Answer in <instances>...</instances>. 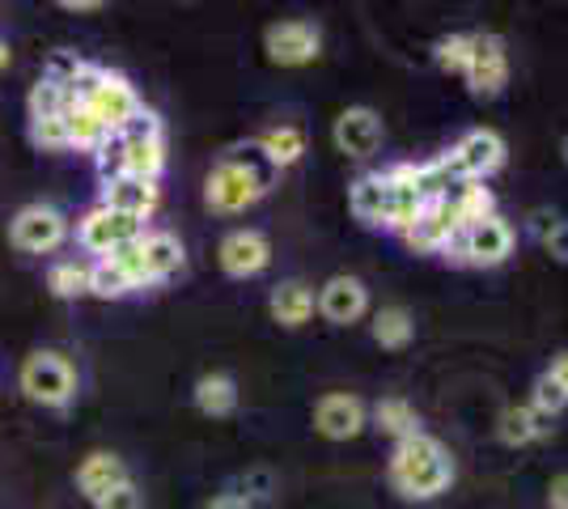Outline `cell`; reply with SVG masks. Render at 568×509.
Here are the masks:
<instances>
[{"label": "cell", "instance_id": "1", "mask_svg": "<svg viewBox=\"0 0 568 509\" xmlns=\"http://www.w3.org/2000/svg\"><path fill=\"white\" fill-rule=\"evenodd\" d=\"M386 480L390 488L407 497V501H433L442 497L454 480V459L450 450L428 434L403 437L390 450V462H386Z\"/></svg>", "mask_w": 568, "mask_h": 509}, {"label": "cell", "instance_id": "2", "mask_svg": "<svg viewBox=\"0 0 568 509\" xmlns=\"http://www.w3.org/2000/svg\"><path fill=\"white\" fill-rule=\"evenodd\" d=\"M272 174H276V166L263 157L260 145H255V157H237V153H230V157L216 162L213 174H209L204 200H209L213 213H242V208H251L255 200H263L267 183H272Z\"/></svg>", "mask_w": 568, "mask_h": 509}, {"label": "cell", "instance_id": "3", "mask_svg": "<svg viewBox=\"0 0 568 509\" xmlns=\"http://www.w3.org/2000/svg\"><path fill=\"white\" fill-rule=\"evenodd\" d=\"M111 259L132 276L136 289H144V285H158L183 267V243L166 230H158V234H141L136 243L119 246Z\"/></svg>", "mask_w": 568, "mask_h": 509}, {"label": "cell", "instance_id": "4", "mask_svg": "<svg viewBox=\"0 0 568 509\" xmlns=\"http://www.w3.org/2000/svg\"><path fill=\"white\" fill-rule=\"evenodd\" d=\"M18 383H22L26 399H34L43 408H64L77 395V374L60 353H30L22 362Z\"/></svg>", "mask_w": 568, "mask_h": 509}, {"label": "cell", "instance_id": "5", "mask_svg": "<svg viewBox=\"0 0 568 509\" xmlns=\"http://www.w3.org/2000/svg\"><path fill=\"white\" fill-rule=\"evenodd\" d=\"M442 162H446L454 183H484L488 174H497L505 166V141L493 128H471Z\"/></svg>", "mask_w": 568, "mask_h": 509}, {"label": "cell", "instance_id": "6", "mask_svg": "<svg viewBox=\"0 0 568 509\" xmlns=\"http://www.w3.org/2000/svg\"><path fill=\"white\" fill-rule=\"evenodd\" d=\"M263 48H267V55H272V64L302 69V64H314V60H318V51H323V34H318V26L314 22L288 18V22L267 26Z\"/></svg>", "mask_w": 568, "mask_h": 509}, {"label": "cell", "instance_id": "7", "mask_svg": "<svg viewBox=\"0 0 568 509\" xmlns=\"http://www.w3.org/2000/svg\"><path fill=\"white\" fill-rule=\"evenodd\" d=\"M458 234H463V225L454 217V204L446 195V200H428L420 208V217L403 230V243L412 246L416 255H437V251H450L458 243Z\"/></svg>", "mask_w": 568, "mask_h": 509}, {"label": "cell", "instance_id": "8", "mask_svg": "<svg viewBox=\"0 0 568 509\" xmlns=\"http://www.w3.org/2000/svg\"><path fill=\"white\" fill-rule=\"evenodd\" d=\"M458 259L471 267H497L505 264L509 255H514V230H509V221L505 217H484L475 221V225H467L463 234H458Z\"/></svg>", "mask_w": 568, "mask_h": 509}, {"label": "cell", "instance_id": "9", "mask_svg": "<svg viewBox=\"0 0 568 509\" xmlns=\"http://www.w3.org/2000/svg\"><path fill=\"white\" fill-rule=\"evenodd\" d=\"M64 234H69V221L60 217L55 208H48V204H26L22 213L13 217V225H9V243L26 251V255H48V251L64 243Z\"/></svg>", "mask_w": 568, "mask_h": 509}, {"label": "cell", "instance_id": "10", "mask_svg": "<svg viewBox=\"0 0 568 509\" xmlns=\"http://www.w3.org/2000/svg\"><path fill=\"white\" fill-rule=\"evenodd\" d=\"M463 81H467L471 98H497L505 90V81H509V51H505L497 34H475Z\"/></svg>", "mask_w": 568, "mask_h": 509}, {"label": "cell", "instance_id": "11", "mask_svg": "<svg viewBox=\"0 0 568 509\" xmlns=\"http://www.w3.org/2000/svg\"><path fill=\"white\" fill-rule=\"evenodd\" d=\"M144 234L141 217H123V213H111L98 204L94 213L81 217V246L94 251V255H115L119 246L136 243Z\"/></svg>", "mask_w": 568, "mask_h": 509}, {"label": "cell", "instance_id": "12", "mask_svg": "<svg viewBox=\"0 0 568 509\" xmlns=\"http://www.w3.org/2000/svg\"><path fill=\"white\" fill-rule=\"evenodd\" d=\"M85 106L98 115V123L115 136L123 123H132L136 115H141V98H136V90L123 81L119 73H102V81H98V90L90 98H85Z\"/></svg>", "mask_w": 568, "mask_h": 509}, {"label": "cell", "instance_id": "13", "mask_svg": "<svg viewBox=\"0 0 568 509\" xmlns=\"http://www.w3.org/2000/svg\"><path fill=\"white\" fill-rule=\"evenodd\" d=\"M216 259H221V272H225V276L251 281V276H260L263 267L272 264V243L263 238L260 230H234V234L221 238Z\"/></svg>", "mask_w": 568, "mask_h": 509}, {"label": "cell", "instance_id": "14", "mask_svg": "<svg viewBox=\"0 0 568 509\" xmlns=\"http://www.w3.org/2000/svg\"><path fill=\"white\" fill-rule=\"evenodd\" d=\"M335 136V149L339 153H348L356 162H365V157H374L382 149V120L378 111H369V106H348L332 128Z\"/></svg>", "mask_w": 568, "mask_h": 509}, {"label": "cell", "instance_id": "15", "mask_svg": "<svg viewBox=\"0 0 568 509\" xmlns=\"http://www.w3.org/2000/svg\"><path fill=\"white\" fill-rule=\"evenodd\" d=\"M369 425V413L356 395H323L314 408V429L332 441H348Z\"/></svg>", "mask_w": 568, "mask_h": 509}, {"label": "cell", "instance_id": "16", "mask_svg": "<svg viewBox=\"0 0 568 509\" xmlns=\"http://www.w3.org/2000/svg\"><path fill=\"white\" fill-rule=\"evenodd\" d=\"M314 306H318V315L327 318V323L348 327V323H356V318L369 311V293H365V285L356 276H332Z\"/></svg>", "mask_w": 568, "mask_h": 509}, {"label": "cell", "instance_id": "17", "mask_svg": "<svg viewBox=\"0 0 568 509\" xmlns=\"http://www.w3.org/2000/svg\"><path fill=\"white\" fill-rule=\"evenodd\" d=\"M348 208L361 225L390 230V183H386V174H361L348 187Z\"/></svg>", "mask_w": 568, "mask_h": 509}, {"label": "cell", "instance_id": "18", "mask_svg": "<svg viewBox=\"0 0 568 509\" xmlns=\"http://www.w3.org/2000/svg\"><path fill=\"white\" fill-rule=\"evenodd\" d=\"M102 208L123 213V217H149L158 208V183H144L132 174H119L111 183H102Z\"/></svg>", "mask_w": 568, "mask_h": 509}, {"label": "cell", "instance_id": "19", "mask_svg": "<svg viewBox=\"0 0 568 509\" xmlns=\"http://www.w3.org/2000/svg\"><path fill=\"white\" fill-rule=\"evenodd\" d=\"M132 476H128V467H123V459L119 455H106V450H94L90 459L77 467V488L90 497V501H98V497H106L111 488L128 485Z\"/></svg>", "mask_w": 568, "mask_h": 509}, {"label": "cell", "instance_id": "20", "mask_svg": "<svg viewBox=\"0 0 568 509\" xmlns=\"http://www.w3.org/2000/svg\"><path fill=\"white\" fill-rule=\"evenodd\" d=\"M267 311H272V318H276L281 327H302V323H310V315H314V293H310V285H302V281H284V285H276L272 297H267Z\"/></svg>", "mask_w": 568, "mask_h": 509}, {"label": "cell", "instance_id": "21", "mask_svg": "<svg viewBox=\"0 0 568 509\" xmlns=\"http://www.w3.org/2000/svg\"><path fill=\"white\" fill-rule=\"evenodd\" d=\"M123 141V136H119ZM166 166V141L162 136H136V141H123V174L144 179V183H158V174Z\"/></svg>", "mask_w": 568, "mask_h": 509}, {"label": "cell", "instance_id": "22", "mask_svg": "<svg viewBox=\"0 0 568 509\" xmlns=\"http://www.w3.org/2000/svg\"><path fill=\"white\" fill-rule=\"evenodd\" d=\"M547 429H551V420L535 413L530 404H514V408H505L497 420V437L505 446H530V441H539Z\"/></svg>", "mask_w": 568, "mask_h": 509}, {"label": "cell", "instance_id": "23", "mask_svg": "<svg viewBox=\"0 0 568 509\" xmlns=\"http://www.w3.org/2000/svg\"><path fill=\"white\" fill-rule=\"evenodd\" d=\"M260 153L276 170L293 166V162H302V153H306V132H302V128H293V123L267 128V132H263V141H260Z\"/></svg>", "mask_w": 568, "mask_h": 509}, {"label": "cell", "instance_id": "24", "mask_svg": "<svg viewBox=\"0 0 568 509\" xmlns=\"http://www.w3.org/2000/svg\"><path fill=\"white\" fill-rule=\"evenodd\" d=\"M191 395H195V408L204 416H230L237 408V383L230 374H204Z\"/></svg>", "mask_w": 568, "mask_h": 509}, {"label": "cell", "instance_id": "25", "mask_svg": "<svg viewBox=\"0 0 568 509\" xmlns=\"http://www.w3.org/2000/svg\"><path fill=\"white\" fill-rule=\"evenodd\" d=\"M374 420H378L382 434H390L395 441L425 434V429H420V416H416V408H412L407 399H399V395H386V399H378V408H374Z\"/></svg>", "mask_w": 568, "mask_h": 509}, {"label": "cell", "instance_id": "26", "mask_svg": "<svg viewBox=\"0 0 568 509\" xmlns=\"http://www.w3.org/2000/svg\"><path fill=\"white\" fill-rule=\"evenodd\" d=\"M64 128H69V145L72 149H102L111 141V132L98 123V115L85 102H69L64 111Z\"/></svg>", "mask_w": 568, "mask_h": 509}, {"label": "cell", "instance_id": "27", "mask_svg": "<svg viewBox=\"0 0 568 509\" xmlns=\"http://www.w3.org/2000/svg\"><path fill=\"white\" fill-rule=\"evenodd\" d=\"M450 204H454V217H458L463 230L497 213V208H493V192H488L484 183H458V192L450 195Z\"/></svg>", "mask_w": 568, "mask_h": 509}, {"label": "cell", "instance_id": "28", "mask_svg": "<svg viewBox=\"0 0 568 509\" xmlns=\"http://www.w3.org/2000/svg\"><path fill=\"white\" fill-rule=\"evenodd\" d=\"M412 336H416V323L403 306H386L374 315V339L382 348H403V344H412Z\"/></svg>", "mask_w": 568, "mask_h": 509}, {"label": "cell", "instance_id": "29", "mask_svg": "<svg viewBox=\"0 0 568 509\" xmlns=\"http://www.w3.org/2000/svg\"><path fill=\"white\" fill-rule=\"evenodd\" d=\"M132 289H136L132 276H128L111 255H102L98 264H90V293H94V297H106V302H111V297H128Z\"/></svg>", "mask_w": 568, "mask_h": 509}, {"label": "cell", "instance_id": "30", "mask_svg": "<svg viewBox=\"0 0 568 509\" xmlns=\"http://www.w3.org/2000/svg\"><path fill=\"white\" fill-rule=\"evenodd\" d=\"M48 289L55 293V297H64V302L81 297V293H90V267L77 264V259H64V264H55L48 272Z\"/></svg>", "mask_w": 568, "mask_h": 509}, {"label": "cell", "instance_id": "31", "mask_svg": "<svg viewBox=\"0 0 568 509\" xmlns=\"http://www.w3.org/2000/svg\"><path fill=\"white\" fill-rule=\"evenodd\" d=\"M69 102H72L69 90L43 77V81L30 90V120H55V115H64V111H69Z\"/></svg>", "mask_w": 568, "mask_h": 509}, {"label": "cell", "instance_id": "32", "mask_svg": "<svg viewBox=\"0 0 568 509\" xmlns=\"http://www.w3.org/2000/svg\"><path fill=\"white\" fill-rule=\"evenodd\" d=\"M471 43L475 34H450V39H442L437 43V69L442 73H467V60H471Z\"/></svg>", "mask_w": 568, "mask_h": 509}, {"label": "cell", "instance_id": "33", "mask_svg": "<svg viewBox=\"0 0 568 509\" xmlns=\"http://www.w3.org/2000/svg\"><path fill=\"white\" fill-rule=\"evenodd\" d=\"M530 408L551 420V416H560L568 408V395L560 390V383H551L547 374H539L535 387H530Z\"/></svg>", "mask_w": 568, "mask_h": 509}, {"label": "cell", "instance_id": "34", "mask_svg": "<svg viewBox=\"0 0 568 509\" xmlns=\"http://www.w3.org/2000/svg\"><path fill=\"white\" fill-rule=\"evenodd\" d=\"M30 136L39 149H69V128H64V115L55 120H30Z\"/></svg>", "mask_w": 568, "mask_h": 509}, {"label": "cell", "instance_id": "35", "mask_svg": "<svg viewBox=\"0 0 568 509\" xmlns=\"http://www.w3.org/2000/svg\"><path fill=\"white\" fill-rule=\"evenodd\" d=\"M94 509H144V497H141V488L128 480V485L111 488L106 497H98Z\"/></svg>", "mask_w": 568, "mask_h": 509}, {"label": "cell", "instance_id": "36", "mask_svg": "<svg viewBox=\"0 0 568 509\" xmlns=\"http://www.w3.org/2000/svg\"><path fill=\"white\" fill-rule=\"evenodd\" d=\"M98 174H102V183H111V179L123 174V141L119 136H111L106 145L98 149Z\"/></svg>", "mask_w": 568, "mask_h": 509}, {"label": "cell", "instance_id": "37", "mask_svg": "<svg viewBox=\"0 0 568 509\" xmlns=\"http://www.w3.org/2000/svg\"><path fill=\"white\" fill-rule=\"evenodd\" d=\"M544 243L556 259H568V221H551V230H544Z\"/></svg>", "mask_w": 568, "mask_h": 509}, {"label": "cell", "instance_id": "38", "mask_svg": "<svg viewBox=\"0 0 568 509\" xmlns=\"http://www.w3.org/2000/svg\"><path fill=\"white\" fill-rule=\"evenodd\" d=\"M547 506L568 509V471H565V476H556V480L547 485Z\"/></svg>", "mask_w": 568, "mask_h": 509}, {"label": "cell", "instance_id": "39", "mask_svg": "<svg viewBox=\"0 0 568 509\" xmlns=\"http://www.w3.org/2000/svg\"><path fill=\"white\" fill-rule=\"evenodd\" d=\"M547 378H551V383H560V390L568 395V353H560V357L551 362V369H547Z\"/></svg>", "mask_w": 568, "mask_h": 509}, {"label": "cell", "instance_id": "40", "mask_svg": "<svg viewBox=\"0 0 568 509\" xmlns=\"http://www.w3.org/2000/svg\"><path fill=\"white\" fill-rule=\"evenodd\" d=\"M204 509H246V497H237V492H221V497H213Z\"/></svg>", "mask_w": 568, "mask_h": 509}, {"label": "cell", "instance_id": "41", "mask_svg": "<svg viewBox=\"0 0 568 509\" xmlns=\"http://www.w3.org/2000/svg\"><path fill=\"white\" fill-rule=\"evenodd\" d=\"M64 9H69V13H98L102 4H98V0H64Z\"/></svg>", "mask_w": 568, "mask_h": 509}, {"label": "cell", "instance_id": "42", "mask_svg": "<svg viewBox=\"0 0 568 509\" xmlns=\"http://www.w3.org/2000/svg\"><path fill=\"white\" fill-rule=\"evenodd\" d=\"M4 64H9V48H4V43H0V69H4Z\"/></svg>", "mask_w": 568, "mask_h": 509}, {"label": "cell", "instance_id": "43", "mask_svg": "<svg viewBox=\"0 0 568 509\" xmlns=\"http://www.w3.org/2000/svg\"><path fill=\"white\" fill-rule=\"evenodd\" d=\"M560 153H565V162H568V136H565V145H560Z\"/></svg>", "mask_w": 568, "mask_h": 509}]
</instances>
